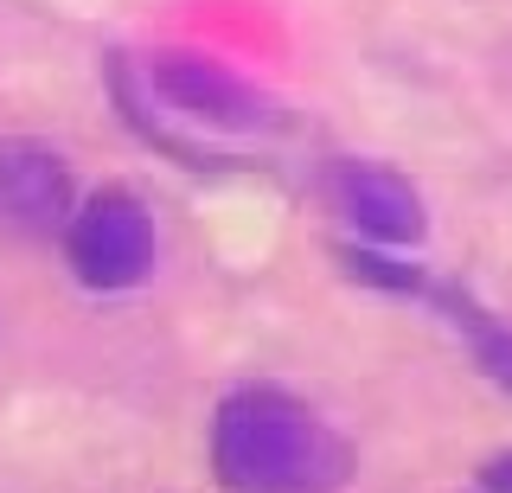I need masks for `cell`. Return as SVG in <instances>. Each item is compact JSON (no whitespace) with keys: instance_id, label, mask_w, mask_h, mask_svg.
Wrapping results in <instances>:
<instances>
[{"instance_id":"6da1fadb","label":"cell","mask_w":512,"mask_h":493,"mask_svg":"<svg viewBox=\"0 0 512 493\" xmlns=\"http://www.w3.org/2000/svg\"><path fill=\"white\" fill-rule=\"evenodd\" d=\"M218 493H346L359 449L308 397L282 385H231L205 429Z\"/></svg>"},{"instance_id":"7a4b0ae2","label":"cell","mask_w":512,"mask_h":493,"mask_svg":"<svg viewBox=\"0 0 512 493\" xmlns=\"http://www.w3.org/2000/svg\"><path fill=\"white\" fill-rule=\"evenodd\" d=\"M58 257L84 295H135L160 269V225L148 199L122 180H103L77 199L71 225L58 237Z\"/></svg>"},{"instance_id":"3957f363","label":"cell","mask_w":512,"mask_h":493,"mask_svg":"<svg viewBox=\"0 0 512 493\" xmlns=\"http://www.w3.org/2000/svg\"><path fill=\"white\" fill-rule=\"evenodd\" d=\"M141 77L160 97V109L199 135H288L295 129L282 97H269L263 84H250L237 65H224L212 52H154L141 65Z\"/></svg>"},{"instance_id":"277c9868","label":"cell","mask_w":512,"mask_h":493,"mask_svg":"<svg viewBox=\"0 0 512 493\" xmlns=\"http://www.w3.org/2000/svg\"><path fill=\"white\" fill-rule=\"evenodd\" d=\"M77 173L58 141L45 135H0V244L39 250L58 244L77 212Z\"/></svg>"},{"instance_id":"5b68a950","label":"cell","mask_w":512,"mask_h":493,"mask_svg":"<svg viewBox=\"0 0 512 493\" xmlns=\"http://www.w3.org/2000/svg\"><path fill=\"white\" fill-rule=\"evenodd\" d=\"M320 193L340 212L346 237H365V244H391V250H423L429 244V205L423 186L410 173H397L391 161H372V154H333L327 173H320Z\"/></svg>"},{"instance_id":"8992f818","label":"cell","mask_w":512,"mask_h":493,"mask_svg":"<svg viewBox=\"0 0 512 493\" xmlns=\"http://www.w3.org/2000/svg\"><path fill=\"white\" fill-rule=\"evenodd\" d=\"M103 97H109L116 122L141 141V148H154L160 161H173L180 173H199V180H231V173H250V161L218 154L199 129H186L180 116H167L160 97L148 90V77H141V65L128 52H103Z\"/></svg>"},{"instance_id":"52a82bcc","label":"cell","mask_w":512,"mask_h":493,"mask_svg":"<svg viewBox=\"0 0 512 493\" xmlns=\"http://www.w3.org/2000/svg\"><path fill=\"white\" fill-rule=\"evenodd\" d=\"M429 301H436L442 321L455 327L461 340H468L474 372L487 378L493 391L512 397V321H500V314H493L474 289H461V282H436V289H429Z\"/></svg>"},{"instance_id":"ba28073f","label":"cell","mask_w":512,"mask_h":493,"mask_svg":"<svg viewBox=\"0 0 512 493\" xmlns=\"http://www.w3.org/2000/svg\"><path fill=\"white\" fill-rule=\"evenodd\" d=\"M333 263H340L346 282L372 289L384 301H429L436 276L416 263V250H391V244H365V237H340L333 244Z\"/></svg>"},{"instance_id":"9c48e42d","label":"cell","mask_w":512,"mask_h":493,"mask_svg":"<svg viewBox=\"0 0 512 493\" xmlns=\"http://www.w3.org/2000/svg\"><path fill=\"white\" fill-rule=\"evenodd\" d=\"M474 493H512V442H506V449H493L474 468Z\"/></svg>"}]
</instances>
